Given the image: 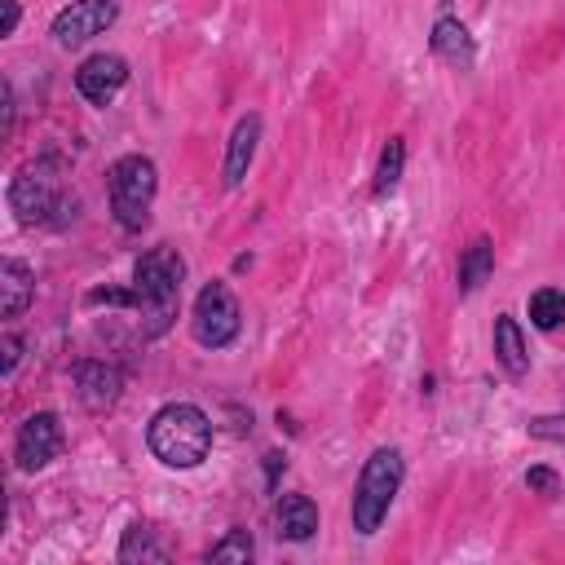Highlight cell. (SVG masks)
Wrapping results in <instances>:
<instances>
[{
  "mask_svg": "<svg viewBox=\"0 0 565 565\" xmlns=\"http://www.w3.org/2000/svg\"><path fill=\"white\" fill-rule=\"evenodd\" d=\"M146 446L163 468H199L212 450V419L194 402H168L150 415Z\"/></svg>",
  "mask_w": 565,
  "mask_h": 565,
  "instance_id": "6da1fadb",
  "label": "cell"
},
{
  "mask_svg": "<svg viewBox=\"0 0 565 565\" xmlns=\"http://www.w3.org/2000/svg\"><path fill=\"white\" fill-rule=\"evenodd\" d=\"M181 282H185V260L177 247H150L137 256L132 265V291H137V309H141V331L146 335H163L177 318L181 305Z\"/></svg>",
  "mask_w": 565,
  "mask_h": 565,
  "instance_id": "7a4b0ae2",
  "label": "cell"
},
{
  "mask_svg": "<svg viewBox=\"0 0 565 565\" xmlns=\"http://www.w3.org/2000/svg\"><path fill=\"white\" fill-rule=\"evenodd\" d=\"M406 481V463H402V450L397 446H375L353 481V503H349V516H353V530L362 539H371L384 521H388V508L397 499Z\"/></svg>",
  "mask_w": 565,
  "mask_h": 565,
  "instance_id": "3957f363",
  "label": "cell"
},
{
  "mask_svg": "<svg viewBox=\"0 0 565 565\" xmlns=\"http://www.w3.org/2000/svg\"><path fill=\"white\" fill-rule=\"evenodd\" d=\"M106 194H110V216L119 221V230L137 234L150 221L154 194H159V168L146 154H124L106 168Z\"/></svg>",
  "mask_w": 565,
  "mask_h": 565,
  "instance_id": "277c9868",
  "label": "cell"
},
{
  "mask_svg": "<svg viewBox=\"0 0 565 565\" xmlns=\"http://www.w3.org/2000/svg\"><path fill=\"white\" fill-rule=\"evenodd\" d=\"M9 207L18 212L22 225H66V212L75 216V199L62 194L40 168H22L9 181Z\"/></svg>",
  "mask_w": 565,
  "mask_h": 565,
  "instance_id": "5b68a950",
  "label": "cell"
},
{
  "mask_svg": "<svg viewBox=\"0 0 565 565\" xmlns=\"http://www.w3.org/2000/svg\"><path fill=\"white\" fill-rule=\"evenodd\" d=\"M238 327H243V309L234 300V291L225 282H207L199 296H194V313H190V331L203 349H225L238 340Z\"/></svg>",
  "mask_w": 565,
  "mask_h": 565,
  "instance_id": "8992f818",
  "label": "cell"
},
{
  "mask_svg": "<svg viewBox=\"0 0 565 565\" xmlns=\"http://www.w3.org/2000/svg\"><path fill=\"white\" fill-rule=\"evenodd\" d=\"M115 18H119V4H115V0H71V4L53 18V40H57L62 49H79V44H88L93 35L110 31Z\"/></svg>",
  "mask_w": 565,
  "mask_h": 565,
  "instance_id": "52a82bcc",
  "label": "cell"
},
{
  "mask_svg": "<svg viewBox=\"0 0 565 565\" xmlns=\"http://www.w3.org/2000/svg\"><path fill=\"white\" fill-rule=\"evenodd\" d=\"M57 450H62V419H57L53 411L26 415L22 428H18V441H13L18 468H22V472H35V468H44L49 459H57Z\"/></svg>",
  "mask_w": 565,
  "mask_h": 565,
  "instance_id": "ba28073f",
  "label": "cell"
},
{
  "mask_svg": "<svg viewBox=\"0 0 565 565\" xmlns=\"http://www.w3.org/2000/svg\"><path fill=\"white\" fill-rule=\"evenodd\" d=\"M124 84H128V62H124L119 53H93V57H84L79 71H75V88H79V97L93 102V106H110Z\"/></svg>",
  "mask_w": 565,
  "mask_h": 565,
  "instance_id": "9c48e42d",
  "label": "cell"
},
{
  "mask_svg": "<svg viewBox=\"0 0 565 565\" xmlns=\"http://www.w3.org/2000/svg\"><path fill=\"white\" fill-rule=\"evenodd\" d=\"M71 384H75V397H79L88 411H110V406L119 402L124 375H119L115 366H106V362L84 358V362L71 366Z\"/></svg>",
  "mask_w": 565,
  "mask_h": 565,
  "instance_id": "30bf717a",
  "label": "cell"
},
{
  "mask_svg": "<svg viewBox=\"0 0 565 565\" xmlns=\"http://www.w3.org/2000/svg\"><path fill=\"white\" fill-rule=\"evenodd\" d=\"M260 115H243L238 124H234V132H230V141H225V159H221V185L225 190H234V185H243V177H247V168H252V159H256V146H260Z\"/></svg>",
  "mask_w": 565,
  "mask_h": 565,
  "instance_id": "8fae6325",
  "label": "cell"
},
{
  "mask_svg": "<svg viewBox=\"0 0 565 565\" xmlns=\"http://www.w3.org/2000/svg\"><path fill=\"white\" fill-rule=\"evenodd\" d=\"M274 521H278V539L287 543H309L318 534V503L309 494H282L278 508H274Z\"/></svg>",
  "mask_w": 565,
  "mask_h": 565,
  "instance_id": "7c38bea8",
  "label": "cell"
},
{
  "mask_svg": "<svg viewBox=\"0 0 565 565\" xmlns=\"http://www.w3.org/2000/svg\"><path fill=\"white\" fill-rule=\"evenodd\" d=\"M428 44H433V53H437L441 62H450V66H459V71H468V66L477 62V44H472V35H468V26H463L459 18H437Z\"/></svg>",
  "mask_w": 565,
  "mask_h": 565,
  "instance_id": "4fadbf2b",
  "label": "cell"
},
{
  "mask_svg": "<svg viewBox=\"0 0 565 565\" xmlns=\"http://www.w3.org/2000/svg\"><path fill=\"white\" fill-rule=\"evenodd\" d=\"M494 362L503 366V375L521 380L530 371V353H525V335H521V322L512 313H499L494 318Z\"/></svg>",
  "mask_w": 565,
  "mask_h": 565,
  "instance_id": "5bb4252c",
  "label": "cell"
},
{
  "mask_svg": "<svg viewBox=\"0 0 565 565\" xmlns=\"http://www.w3.org/2000/svg\"><path fill=\"white\" fill-rule=\"evenodd\" d=\"M35 300V274L22 265V260H4L0 265V313L4 318H22L26 305Z\"/></svg>",
  "mask_w": 565,
  "mask_h": 565,
  "instance_id": "9a60e30c",
  "label": "cell"
},
{
  "mask_svg": "<svg viewBox=\"0 0 565 565\" xmlns=\"http://www.w3.org/2000/svg\"><path fill=\"white\" fill-rule=\"evenodd\" d=\"M494 274V243L490 238H472L459 256V296H472L486 278Z\"/></svg>",
  "mask_w": 565,
  "mask_h": 565,
  "instance_id": "2e32d148",
  "label": "cell"
},
{
  "mask_svg": "<svg viewBox=\"0 0 565 565\" xmlns=\"http://www.w3.org/2000/svg\"><path fill=\"white\" fill-rule=\"evenodd\" d=\"M124 565H132V561H168V547L154 539V530L150 525H128L124 530V539H119V552H115Z\"/></svg>",
  "mask_w": 565,
  "mask_h": 565,
  "instance_id": "e0dca14e",
  "label": "cell"
},
{
  "mask_svg": "<svg viewBox=\"0 0 565 565\" xmlns=\"http://www.w3.org/2000/svg\"><path fill=\"white\" fill-rule=\"evenodd\" d=\"M525 309H530V322H534L539 331L565 327V291H561V287H539Z\"/></svg>",
  "mask_w": 565,
  "mask_h": 565,
  "instance_id": "ac0fdd59",
  "label": "cell"
},
{
  "mask_svg": "<svg viewBox=\"0 0 565 565\" xmlns=\"http://www.w3.org/2000/svg\"><path fill=\"white\" fill-rule=\"evenodd\" d=\"M402 168H406V141L402 137H388L384 150H380V163H375V181L371 190L375 194H388L397 181H402Z\"/></svg>",
  "mask_w": 565,
  "mask_h": 565,
  "instance_id": "d6986e66",
  "label": "cell"
},
{
  "mask_svg": "<svg viewBox=\"0 0 565 565\" xmlns=\"http://www.w3.org/2000/svg\"><path fill=\"white\" fill-rule=\"evenodd\" d=\"M252 556H256V543H252V534H247L243 525L225 530V539H216V543L207 547V561H234V565H247Z\"/></svg>",
  "mask_w": 565,
  "mask_h": 565,
  "instance_id": "ffe728a7",
  "label": "cell"
},
{
  "mask_svg": "<svg viewBox=\"0 0 565 565\" xmlns=\"http://www.w3.org/2000/svg\"><path fill=\"white\" fill-rule=\"evenodd\" d=\"M525 433H530L534 441H552V446H565V411H561V415H534V419L525 424Z\"/></svg>",
  "mask_w": 565,
  "mask_h": 565,
  "instance_id": "44dd1931",
  "label": "cell"
},
{
  "mask_svg": "<svg viewBox=\"0 0 565 565\" xmlns=\"http://www.w3.org/2000/svg\"><path fill=\"white\" fill-rule=\"evenodd\" d=\"M525 486H530L534 494H543V499H556V494H561V477H556L547 463H534V468L525 472Z\"/></svg>",
  "mask_w": 565,
  "mask_h": 565,
  "instance_id": "7402d4cb",
  "label": "cell"
},
{
  "mask_svg": "<svg viewBox=\"0 0 565 565\" xmlns=\"http://www.w3.org/2000/svg\"><path fill=\"white\" fill-rule=\"evenodd\" d=\"M88 305H119V309H137V291L128 287H97V291H88Z\"/></svg>",
  "mask_w": 565,
  "mask_h": 565,
  "instance_id": "603a6c76",
  "label": "cell"
},
{
  "mask_svg": "<svg viewBox=\"0 0 565 565\" xmlns=\"http://www.w3.org/2000/svg\"><path fill=\"white\" fill-rule=\"evenodd\" d=\"M22 344H26V340H22L18 331H9V335H4V366H0V371H4V380H9L13 371H18V358H22Z\"/></svg>",
  "mask_w": 565,
  "mask_h": 565,
  "instance_id": "cb8c5ba5",
  "label": "cell"
},
{
  "mask_svg": "<svg viewBox=\"0 0 565 565\" xmlns=\"http://www.w3.org/2000/svg\"><path fill=\"white\" fill-rule=\"evenodd\" d=\"M0 93H4V137H13V119H18V102H13V84L4 79V84H0Z\"/></svg>",
  "mask_w": 565,
  "mask_h": 565,
  "instance_id": "d4e9b609",
  "label": "cell"
},
{
  "mask_svg": "<svg viewBox=\"0 0 565 565\" xmlns=\"http://www.w3.org/2000/svg\"><path fill=\"white\" fill-rule=\"evenodd\" d=\"M18 18H22V9H18V0H4V18H0V35H13V31H18Z\"/></svg>",
  "mask_w": 565,
  "mask_h": 565,
  "instance_id": "484cf974",
  "label": "cell"
},
{
  "mask_svg": "<svg viewBox=\"0 0 565 565\" xmlns=\"http://www.w3.org/2000/svg\"><path fill=\"white\" fill-rule=\"evenodd\" d=\"M282 463H287V459H282L278 450H269V455H265V472H269V486L278 481V468H282Z\"/></svg>",
  "mask_w": 565,
  "mask_h": 565,
  "instance_id": "4316f807",
  "label": "cell"
}]
</instances>
